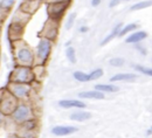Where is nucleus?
Here are the masks:
<instances>
[{
    "label": "nucleus",
    "mask_w": 152,
    "mask_h": 138,
    "mask_svg": "<svg viewBox=\"0 0 152 138\" xmlns=\"http://www.w3.org/2000/svg\"><path fill=\"white\" fill-rule=\"evenodd\" d=\"M34 73L33 70L27 67V66H20L18 68H15L11 75V80L12 82H17V83H31L34 80Z\"/></svg>",
    "instance_id": "f257e3e1"
},
{
    "label": "nucleus",
    "mask_w": 152,
    "mask_h": 138,
    "mask_svg": "<svg viewBox=\"0 0 152 138\" xmlns=\"http://www.w3.org/2000/svg\"><path fill=\"white\" fill-rule=\"evenodd\" d=\"M52 52V40L42 37L36 47V60H39L37 64H43Z\"/></svg>",
    "instance_id": "f03ea898"
},
{
    "label": "nucleus",
    "mask_w": 152,
    "mask_h": 138,
    "mask_svg": "<svg viewBox=\"0 0 152 138\" xmlns=\"http://www.w3.org/2000/svg\"><path fill=\"white\" fill-rule=\"evenodd\" d=\"M13 118L18 123H24L26 121L33 119V111L31 107L28 105H25V104L17 105L15 110L13 111Z\"/></svg>",
    "instance_id": "7ed1b4c3"
},
{
    "label": "nucleus",
    "mask_w": 152,
    "mask_h": 138,
    "mask_svg": "<svg viewBox=\"0 0 152 138\" xmlns=\"http://www.w3.org/2000/svg\"><path fill=\"white\" fill-rule=\"evenodd\" d=\"M17 60L21 66H32L34 63V54L29 47H21L17 52Z\"/></svg>",
    "instance_id": "20e7f679"
},
{
    "label": "nucleus",
    "mask_w": 152,
    "mask_h": 138,
    "mask_svg": "<svg viewBox=\"0 0 152 138\" xmlns=\"http://www.w3.org/2000/svg\"><path fill=\"white\" fill-rule=\"evenodd\" d=\"M10 90L11 94L15 97V98H24L27 97L29 91H31V87L28 83H17V82H12L10 85Z\"/></svg>",
    "instance_id": "39448f33"
},
{
    "label": "nucleus",
    "mask_w": 152,
    "mask_h": 138,
    "mask_svg": "<svg viewBox=\"0 0 152 138\" xmlns=\"http://www.w3.org/2000/svg\"><path fill=\"white\" fill-rule=\"evenodd\" d=\"M15 108H17V102L13 95H7L3 97V100L0 101V111L4 115L12 114L15 110Z\"/></svg>",
    "instance_id": "423d86ee"
},
{
    "label": "nucleus",
    "mask_w": 152,
    "mask_h": 138,
    "mask_svg": "<svg viewBox=\"0 0 152 138\" xmlns=\"http://www.w3.org/2000/svg\"><path fill=\"white\" fill-rule=\"evenodd\" d=\"M67 6H68L67 1L54 3V4H49L47 10H48V13H49L50 18L56 20V19H59V18L63 14V12H65V10L67 8Z\"/></svg>",
    "instance_id": "0eeeda50"
},
{
    "label": "nucleus",
    "mask_w": 152,
    "mask_h": 138,
    "mask_svg": "<svg viewBox=\"0 0 152 138\" xmlns=\"http://www.w3.org/2000/svg\"><path fill=\"white\" fill-rule=\"evenodd\" d=\"M77 131V128L75 126H70V125H56L52 129V133L55 135V136H68V135H71L74 132Z\"/></svg>",
    "instance_id": "6e6552de"
},
{
    "label": "nucleus",
    "mask_w": 152,
    "mask_h": 138,
    "mask_svg": "<svg viewBox=\"0 0 152 138\" xmlns=\"http://www.w3.org/2000/svg\"><path fill=\"white\" fill-rule=\"evenodd\" d=\"M42 32H43L41 34L42 37H46V39H49V40H54L56 37V35H58V25L47 22Z\"/></svg>",
    "instance_id": "1a4fd4ad"
},
{
    "label": "nucleus",
    "mask_w": 152,
    "mask_h": 138,
    "mask_svg": "<svg viewBox=\"0 0 152 138\" xmlns=\"http://www.w3.org/2000/svg\"><path fill=\"white\" fill-rule=\"evenodd\" d=\"M59 105L65 109H71V108H85V103L78 100H62L59 102Z\"/></svg>",
    "instance_id": "9d476101"
},
{
    "label": "nucleus",
    "mask_w": 152,
    "mask_h": 138,
    "mask_svg": "<svg viewBox=\"0 0 152 138\" xmlns=\"http://www.w3.org/2000/svg\"><path fill=\"white\" fill-rule=\"evenodd\" d=\"M78 97L81 98H92V100H103L104 93L98 90H92V91H82V93L78 94Z\"/></svg>",
    "instance_id": "9b49d317"
},
{
    "label": "nucleus",
    "mask_w": 152,
    "mask_h": 138,
    "mask_svg": "<svg viewBox=\"0 0 152 138\" xmlns=\"http://www.w3.org/2000/svg\"><path fill=\"white\" fill-rule=\"evenodd\" d=\"M147 37V33L144 32V31H138V32H135L132 33L131 35H129L125 40L126 43H138L140 41H143L144 39Z\"/></svg>",
    "instance_id": "f8f14e48"
},
{
    "label": "nucleus",
    "mask_w": 152,
    "mask_h": 138,
    "mask_svg": "<svg viewBox=\"0 0 152 138\" xmlns=\"http://www.w3.org/2000/svg\"><path fill=\"white\" fill-rule=\"evenodd\" d=\"M90 118H91V114L88 111H75L70 115V119L76 122H84Z\"/></svg>",
    "instance_id": "ddd939ff"
},
{
    "label": "nucleus",
    "mask_w": 152,
    "mask_h": 138,
    "mask_svg": "<svg viewBox=\"0 0 152 138\" xmlns=\"http://www.w3.org/2000/svg\"><path fill=\"white\" fill-rule=\"evenodd\" d=\"M138 78L136 74H116L110 78V82H118V81H133Z\"/></svg>",
    "instance_id": "4468645a"
},
{
    "label": "nucleus",
    "mask_w": 152,
    "mask_h": 138,
    "mask_svg": "<svg viewBox=\"0 0 152 138\" xmlns=\"http://www.w3.org/2000/svg\"><path fill=\"white\" fill-rule=\"evenodd\" d=\"M95 90L102 91V93H116L119 90L117 85H111V84H96Z\"/></svg>",
    "instance_id": "2eb2a0df"
},
{
    "label": "nucleus",
    "mask_w": 152,
    "mask_h": 138,
    "mask_svg": "<svg viewBox=\"0 0 152 138\" xmlns=\"http://www.w3.org/2000/svg\"><path fill=\"white\" fill-rule=\"evenodd\" d=\"M121 29H122V24L119 22L118 25H116V26H115V28L112 29V32H111V33H110V34H109V35H108V36H107V37L103 40V42L101 43V44H102V46H104V44H107L108 42H110V41H111L114 37L118 36V33H119V31H121Z\"/></svg>",
    "instance_id": "dca6fc26"
},
{
    "label": "nucleus",
    "mask_w": 152,
    "mask_h": 138,
    "mask_svg": "<svg viewBox=\"0 0 152 138\" xmlns=\"http://www.w3.org/2000/svg\"><path fill=\"white\" fill-rule=\"evenodd\" d=\"M137 28H138V25H137V24H130V25L123 27V28L119 31L118 36H124V35H126L129 32H132V31H135V29H137Z\"/></svg>",
    "instance_id": "f3484780"
},
{
    "label": "nucleus",
    "mask_w": 152,
    "mask_h": 138,
    "mask_svg": "<svg viewBox=\"0 0 152 138\" xmlns=\"http://www.w3.org/2000/svg\"><path fill=\"white\" fill-rule=\"evenodd\" d=\"M74 78L78 82H89L90 81V77H89V74H85V73H82V71H75L74 73Z\"/></svg>",
    "instance_id": "a211bd4d"
},
{
    "label": "nucleus",
    "mask_w": 152,
    "mask_h": 138,
    "mask_svg": "<svg viewBox=\"0 0 152 138\" xmlns=\"http://www.w3.org/2000/svg\"><path fill=\"white\" fill-rule=\"evenodd\" d=\"M150 6H152V0H147V1H142V3L135 4V5L131 7V11H139V10L150 7Z\"/></svg>",
    "instance_id": "6ab92c4d"
},
{
    "label": "nucleus",
    "mask_w": 152,
    "mask_h": 138,
    "mask_svg": "<svg viewBox=\"0 0 152 138\" xmlns=\"http://www.w3.org/2000/svg\"><path fill=\"white\" fill-rule=\"evenodd\" d=\"M15 4V0H0V8L1 10H10Z\"/></svg>",
    "instance_id": "aec40b11"
},
{
    "label": "nucleus",
    "mask_w": 152,
    "mask_h": 138,
    "mask_svg": "<svg viewBox=\"0 0 152 138\" xmlns=\"http://www.w3.org/2000/svg\"><path fill=\"white\" fill-rule=\"evenodd\" d=\"M66 55L68 58V60L71 62V63H75L76 62V55H75V49L73 47H68L66 49Z\"/></svg>",
    "instance_id": "412c9836"
},
{
    "label": "nucleus",
    "mask_w": 152,
    "mask_h": 138,
    "mask_svg": "<svg viewBox=\"0 0 152 138\" xmlns=\"http://www.w3.org/2000/svg\"><path fill=\"white\" fill-rule=\"evenodd\" d=\"M103 76V69H95L94 71H91L89 74V77H90V81L91 80H97V78H101Z\"/></svg>",
    "instance_id": "4be33fe9"
},
{
    "label": "nucleus",
    "mask_w": 152,
    "mask_h": 138,
    "mask_svg": "<svg viewBox=\"0 0 152 138\" xmlns=\"http://www.w3.org/2000/svg\"><path fill=\"white\" fill-rule=\"evenodd\" d=\"M75 19H76V13H71L68 19H67V22H66V29H70L75 22Z\"/></svg>",
    "instance_id": "5701e85b"
},
{
    "label": "nucleus",
    "mask_w": 152,
    "mask_h": 138,
    "mask_svg": "<svg viewBox=\"0 0 152 138\" xmlns=\"http://www.w3.org/2000/svg\"><path fill=\"white\" fill-rule=\"evenodd\" d=\"M110 66L112 67H121L124 64V59H121V58H115V59H111L109 61Z\"/></svg>",
    "instance_id": "b1692460"
},
{
    "label": "nucleus",
    "mask_w": 152,
    "mask_h": 138,
    "mask_svg": "<svg viewBox=\"0 0 152 138\" xmlns=\"http://www.w3.org/2000/svg\"><path fill=\"white\" fill-rule=\"evenodd\" d=\"M136 69H137L138 71L145 74V75L152 76V69H151V68H147V69H146V68H144V67H142V66H136Z\"/></svg>",
    "instance_id": "393cba45"
},
{
    "label": "nucleus",
    "mask_w": 152,
    "mask_h": 138,
    "mask_svg": "<svg viewBox=\"0 0 152 138\" xmlns=\"http://www.w3.org/2000/svg\"><path fill=\"white\" fill-rule=\"evenodd\" d=\"M122 1H130V0H111V3H110V7H115V6H117L118 4H121Z\"/></svg>",
    "instance_id": "a878e982"
},
{
    "label": "nucleus",
    "mask_w": 152,
    "mask_h": 138,
    "mask_svg": "<svg viewBox=\"0 0 152 138\" xmlns=\"http://www.w3.org/2000/svg\"><path fill=\"white\" fill-rule=\"evenodd\" d=\"M48 4H54V3H62V1H67V0H47Z\"/></svg>",
    "instance_id": "bb28decb"
},
{
    "label": "nucleus",
    "mask_w": 152,
    "mask_h": 138,
    "mask_svg": "<svg viewBox=\"0 0 152 138\" xmlns=\"http://www.w3.org/2000/svg\"><path fill=\"white\" fill-rule=\"evenodd\" d=\"M101 4V0H92L91 1V5L94 6V7H96V6H98Z\"/></svg>",
    "instance_id": "cd10ccee"
},
{
    "label": "nucleus",
    "mask_w": 152,
    "mask_h": 138,
    "mask_svg": "<svg viewBox=\"0 0 152 138\" xmlns=\"http://www.w3.org/2000/svg\"><path fill=\"white\" fill-rule=\"evenodd\" d=\"M88 29H89L88 27H81V28H80V32H82V33H85V32H88Z\"/></svg>",
    "instance_id": "c85d7f7f"
},
{
    "label": "nucleus",
    "mask_w": 152,
    "mask_h": 138,
    "mask_svg": "<svg viewBox=\"0 0 152 138\" xmlns=\"http://www.w3.org/2000/svg\"><path fill=\"white\" fill-rule=\"evenodd\" d=\"M137 49H139L142 54H146V53H145V51H144V48H143V47H140V46H137Z\"/></svg>",
    "instance_id": "c756f323"
},
{
    "label": "nucleus",
    "mask_w": 152,
    "mask_h": 138,
    "mask_svg": "<svg viewBox=\"0 0 152 138\" xmlns=\"http://www.w3.org/2000/svg\"><path fill=\"white\" fill-rule=\"evenodd\" d=\"M3 119H4V114H3L1 111H0V124L3 123Z\"/></svg>",
    "instance_id": "7c9ffc66"
},
{
    "label": "nucleus",
    "mask_w": 152,
    "mask_h": 138,
    "mask_svg": "<svg viewBox=\"0 0 152 138\" xmlns=\"http://www.w3.org/2000/svg\"><path fill=\"white\" fill-rule=\"evenodd\" d=\"M146 135H147V136H151V135H152V131H151V129H149V130L146 131Z\"/></svg>",
    "instance_id": "2f4dec72"
},
{
    "label": "nucleus",
    "mask_w": 152,
    "mask_h": 138,
    "mask_svg": "<svg viewBox=\"0 0 152 138\" xmlns=\"http://www.w3.org/2000/svg\"><path fill=\"white\" fill-rule=\"evenodd\" d=\"M10 138H20V137H18V136H11Z\"/></svg>",
    "instance_id": "473e14b6"
},
{
    "label": "nucleus",
    "mask_w": 152,
    "mask_h": 138,
    "mask_svg": "<svg viewBox=\"0 0 152 138\" xmlns=\"http://www.w3.org/2000/svg\"><path fill=\"white\" fill-rule=\"evenodd\" d=\"M151 131H152V126H151Z\"/></svg>",
    "instance_id": "72a5a7b5"
}]
</instances>
